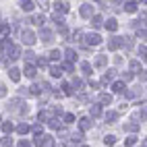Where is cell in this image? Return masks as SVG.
I'll list each match as a JSON object with an SVG mask.
<instances>
[{"instance_id": "cell-8", "label": "cell", "mask_w": 147, "mask_h": 147, "mask_svg": "<svg viewBox=\"0 0 147 147\" xmlns=\"http://www.w3.org/2000/svg\"><path fill=\"white\" fill-rule=\"evenodd\" d=\"M52 114H54V112H48V110H42V112H40V116H37V118H40L42 122H50V120H52Z\"/></svg>"}, {"instance_id": "cell-18", "label": "cell", "mask_w": 147, "mask_h": 147, "mask_svg": "<svg viewBox=\"0 0 147 147\" xmlns=\"http://www.w3.org/2000/svg\"><path fill=\"white\" fill-rule=\"evenodd\" d=\"M31 21H33L35 25H44V23H46V17H44V15H37V17H31Z\"/></svg>"}, {"instance_id": "cell-28", "label": "cell", "mask_w": 147, "mask_h": 147, "mask_svg": "<svg viewBox=\"0 0 147 147\" xmlns=\"http://www.w3.org/2000/svg\"><path fill=\"white\" fill-rule=\"evenodd\" d=\"M131 71H133V73H139V71H141V64L137 62V60H133V62H131Z\"/></svg>"}, {"instance_id": "cell-37", "label": "cell", "mask_w": 147, "mask_h": 147, "mask_svg": "<svg viewBox=\"0 0 147 147\" xmlns=\"http://www.w3.org/2000/svg\"><path fill=\"white\" fill-rule=\"evenodd\" d=\"M64 122H66V124L75 122V116H73V114H66V116H64Z\"/></svg>"}, {"instance_id": "cell-36", "label": "cell", "mask_w": 147, "mask_h": 147, "mask_svg": "<svg viewBox=\"0 0 147 147\" xmlns=\"http://www.w3.org/2000/svg\"><path fill=\"white\" fill-rule=\"evenodd\" d=\"M124 143H126V147H133V145L137 143V139H135V137H129V139H126Z\"/></svg>"}, {"instance_id": "cell-31", "label": "cell", "mask_w": 147, "mask_h": 147, "mask_svg": "<svg viewBox=\"0 0 147 147\" xmlns=\"http://www.w3.org/2000/svg\"><path fill=\"white\" fill-rule=\"evenodd\" d=\"M62 89H64V95H73V89H71V85H68V83L62 85Z\"/></svg>"}, {"instance_id": "cell-14", "label": "cell", "mask_w": 147, "mask_h": 147, "mask_svg": "<svg viewBox=\"0 0 147 147\" xmlns=\"http://www.w3.org/2000/svg\"><path fill=\"white\" fill-rule=\"evenodd\" d=\"M8 77H11L13 81H19V79H21V75H19V68H11V71H8Z\"/></svg>"}, {"instance_id": "cell-20", "label": "cell", "mask_w": 147, "mask_h": 147, "mask_svg": "<svg viewBox=\"0 0 147 147\" xmlns=\"http://www.w3.org/2000/svg\"><path fill=\"white\" fill-rule=\"evenodd\" d=\"M112 89H114L116 93H120V91H124V83H122V81H118V83H114V85H112Z\"/></svg>"}, {"instance_id": "cell-34", "label": "cell", "mask_w": 147, "mask_h": 147, "mask_svg": "<svg viewBox=\"0 0 147 147\" xmlns=\"http://www.w3.org/2000/svg\"><path fill=\"white\" fill-rule=\"evenodd\" d=\"M50 58H52V60H58V58H60V50H52L50 52Z\"/></svg>"}, {"instance_id": "cell-25", "label": "cell", "mask_w": 147, "mask_h": 147, "mask_svg": "<svg viewBox=\"0 0 147 147\" xmlns=\"http://www.w3.org/2000/svg\"><path fill=\"white\" fill-rule=\"evenodd\" d=\"M48 124H50L52 126V129H60V126H62V122L60 120H58V118H52L50 122H48Z\"/></svg>"}, {"instance_id": "cell-12", "label": "cell", "mask_w": 147, "mask_h": 147, "mask_svg": "<svg viewBox=\"0 0 147 147\" xmlns=\"http://www.w3.org/2000/svg\"><path fill=\"white\" fill-rule=\"evenodd\" d=\"M54 6H56V11H60V13H68V4L66 2H60V0H58Z\"/></svg>"}, {"instance_id": "cell-40", "label": "cell", "mask_w": 147, "mask_h": 147, "mask_svg": "<svg viewBox=\"0 0 147 147\" xmlns=\"http://www.w3.org/2000/svg\"><path fill=\"white\" fill-rule=\"evenodd\" d=\"M73 85L77 87V89H81V87H83V81H81V79H75V81H73Z\"/></svg>"}, {"instance_id": "cell-27", "label": "cell", "mask_w": 147, "mask_h": 147, "mask_svg": "<svg viewBox=\"0 0 147 147\" xmlns=\"http://www.w3.org/2000/svg\"><path fill=\"white\" fill-rule=\"evenodd\" d=\"M13 129H15L13 122H4V124H2V131H4V133H13Z\"/></svg>"}, {"instance_id": "cell-17", "label": "cell", "mask_w": 147, "mask_h": 147, "mask_svg": "<svg viewBox=\"0 0 147 147\" xmlns=\"http://www.w3.org/2000/svg\"><path fill=\"white\" fill-rule=\"evenodd\" d=\"M21 6H23V11H33V2H31V0H23V2H21Z\"/></svg>"}, {"instance_id": "cell-32", "label": "cell", "mask_w": 147, "mask_h": 147, "mask_svg": "<svg viewBox=\"0 0 147 147\" xmlns=\"http://www.w3.org/2000/svg\"><path fill=\"white\" fill-rule=\"evenodd\" d=\"M64 56L68 58V60H75V58H77V56H75V50H66V52H64Z\"/></svg>"}, {"instance_id": "cell-33", "label": "cell", "mask_w": 147, "mask_h": 147, "mask_svg": "<svg viewBox=\"0 0 147 147\" xmlns=\"http://www.w3.org/2000/svg\"><path fill=\"white\" fill-rule=\"evenodd\" d=\"M13 145V139H11V137H4V139H2V147H11Z\"/></svg>"}, {"instance_id": "cell-15", "label": "cell", "mask_w": 147, "mask_h": 147, "mask_svg": "<svg viewBox=\"0 0 147 147\" xmlns=\"http://www.w3.org/2000/svg\"><path fill=\"white\" fill-rule=\"evenodd\" d=\"M102 23H104V21H102L100 15H93V17H91V25H93V27H102Z\"/></svg>"}, {"instance_id": "cell-22", "label": "cell", "mask_w": 147, "mask_h": 147, "mask_svg": "<svg viewBox=\"0 0 147 147\" xmlns=\"http://www.w3.org/2000/svg\"><path fill=\"white\" fill-rule=\"evenodd\" d=\"M114 73H116V71L106 73V75H104V79H102V83H104V85H106V83H110V81H112V77H114Z\"/></svg>"}, {"instance_id": "cell-46", "label": "cell", "mask_w": 147, "mask_h": 147, "mask_svg": "<svg viewBox=\"0 0 147 147\" xmlns=\"http://www.w3.org/2000/svg\"><path fill=\"white\" fill-rule=\"evenodd\" d=\"M83 147H89V145H83Z\"/></svg>"}, {"instance_id": "cell-39", "label": "cell", "mask_w": 147, "mask_h": 147, "mask_svg": "<svg viewBox=\"0 0 147 147\" xmlns=\"http://www.w3.org/2000/svg\"><path fill=\"white\" fill-rule=\"evenodd\" d=\"M37 4H40V6L44 8V11H46V8H48V4H50V2H48V0H37Z\"/></svg>"}, {"instance_id": "cell-1", "label": "cell", "mask_w": 147, "mask_h": 147, "mask_svg": "<svg viewBox=\"0 0 147 147\" xmlns=\"http://www.w3.org/2000/svg\"><path fill=\"white\" fill-rule=\"evenodd\" d=\"M54 145V139L50 135H40L35 139V147H52Z\"/></svg>"}, {"instance_id": "cell-43", "label": "cell", "mask_w": 147, "mask_h": 147, "mask_svg": "<svg viewBox=\"0 0 147 147\" xmlns=\"http://www.w3.org/2000/svg\"><path fill=\"white\" fill-rule=\"evenodd\" d=\"M37 64H40V66H48V60H46V58H40V60H37Z\"/></svg>"}, {"instance_id": "cell-35", "label": "cell", "mask_w": 147, "mask_h": 147, "mask_svg": "<svg viewBox=\"0 0 147 147\" xmlns=\"http://www.w3.org/2000/svg\"><path fill=\"white\" fill-rule=\"evenodd\" d=\"M126 11H129V13H135V11H137V4H135V2H129V4H126Z\"/></svg>"}, {"instance_id": "cell-29", "label": "cell", "mask_w": 147, "mask_h": 147, "mask_svg": "<svg viewBox=\"0 0 147 147\" xmlns=\"http://www.w3.org/2000/svg\"><path fill=\"white\" fill-rule=\"evenodd\" d=\"M89 114H91V116H100V114H102V110H100V106H91V110H89Z\"/></svg>"}, {"instance_id": "cell-7", "label": "cell", "mask_w": 147, "mask_h": 147, "mask_svg": "<svg viewBox=\"0 0 147 147\" xmlns=\"http://www.w3.org/2000/svg\"><path fill=\"white\" fill-rule=\"evenodd\" d=\"M81 17H93V6L91 4H81Z\"/></svg>"}, {"instance_id": "cell-6", "label": "cell", "mask_w": 147, "mask_h": 147, "mask_svg": "<svg viewBox=\"0 0 147 147\" xmlns=\"http://www.w3.org/2000/svg\"><path fill=\"white\" fill-rule=\"evenodd\" d=\"M122 46V37H110V42H108V48L110 50H116V48Z\"/></svg>"}, {"instance_id": "cell-21", "label": "cell", "mask_w": 147, "mask_h": 147, "mask_svg": "<svg viewBox=\"0 0 147 147\" xmlns=\"http://www.w3.org/2000/svg\"><path fill=\"white\" fill-rule=\"evenodd\" d=\"M106 62H108V58H106V56H100V58L95 60V66H97V68H102V66H106Z\"/></svg>"}, {"instance_id": "cell-10", "label": "cell", "mask_w": 147, "mask_h": 147, "mask_svg": "<svg viewBox=\"0 0 147 147\" xmlns=\"http://www.w3.org/2000/svg\"><path fill=\"white\" fill-rule=\"evenodd\" d=\"M106 29H108V31H116V29H118L116 19H108V21H106Z\"/></svg>"}, {"instance_id": "cell-2", "label": "cell", "mask_w": 147, "mask_h": 147, "mask_svg": "<svg viewBox=\"0 0 147 147\" xmlns=\"http://www.w3.org/2000/svg\"><path fill=\"white\" fill-rule=\"evenodd\" d=\"M19 54H21V50H19L17 46H13V44H6V56L11 58V60H17V58H19Z\"/></svg>"}, {"instance_id": "cell-45", "label": "cell", "mask_w": 147, "mask_h": 147, "mask_svg": "<svg viewBox=\"0 0 147 147\" xmlns=\"http://www.w3.org/2000/svg\"><path fill=\"white\" fill-rule=\"evenodd\" d=\"M122 79H124V81H131V79H133V75H131V73H124Z\"/></svg>"}, {"instance_id": "cell-44", "label": "cell", "mask_w": 147, "mask_h": 147, "mask_svg": "<svg viewBox=\"0 0 147 147\" xmlns=\"http://www.w3.org/2000/svg\"><path fill=\"white\" fill-rule=\"evenodd\" d=\"M19 147H31V143H29V141H21V143H19Z\"/></svg>"}, {"instance_id": "cell-41", "label": "cell", "mask_w": 147, "mask_h": 147, "mask_svg": "<svg viewBox=\"0 0 147 147\" xmlns=\"http://www.w3.org/2000/svg\"><path fill=\"white\" fill-rule=\"evenodd\" d=\"M29 89H31V93H33V95H37V93H40V87H37V85H31Z\"/></svg>"}, {"instance_id": "cell-26", "label": "cell", "mask_w": 147, "mask_h": 147, "mask_svg": "<svg viewBox=\"0 0 147 147\" xmlns=\"http://www.w3.org/2000/svg\"><path fill=\"white\" fill-rule=\"evenodd\" d=\"M50 71H52V75H54V77H60V75H62V66H52Z\"/></svg>"}, {"instance_id": "cell-4", "label": "cell", "mask_w": 147, "mask_h": 147, "mask_svg": "<svg viewBox=\"0 0 147 147\" xmlns=\"http://www.w3.org/2000/svg\"><path fill=\"white\" fill-rule=\"evenodd\" d=\"M40 37H42L44 44H50V42L54 40V33L50 31V29H42V31H40Z\"/></svg>"}, {"instance_id": "cell-9", "label": "cell", "mask_w": 147, "mask_h": 147, "mask_svg": "<svg viewBox=\"0 0 147 147\" xmlns=\"http://www.w3.org/2000/svg\"><path fill=\"white\" fill-rule=\"evenodd\" d=\"M141 126H139V122H126L124 124V131H129V133H137Z\"/></svg>"}, {"instance_id": "cell-11", "label": "cell", "mask_w": 147, "mask_h": 147, "mask_svg": "<svg viewBox=\"0 0 147 147\" xmlns=\"http://www.w3.org/2000/svg\"><path fill=\"white\" fill-rule=\"evenodd\" d=\"M25 77L33 79V77H35V66H31V64H25Z\"/></svg>"}, {"instance_id": "cell-38", "label": "cell", "mask_w": 147, "mask_h": 147, "mask_svg": "<svg viewBox=\"0 0 147 147\" xmlns=\"http://www.w3.org/2000/svg\"><path fill=\"white\" fill-rule=\"evenodd\" d=\"M8 31H11V27H8L6 23H4V25H0V33H8Z\"/></svg>"}, {"instance_id": "cell-5", "label": "cell", "mask_w": 147, "mask_h": 147, "mask_svg": "<svg viewBox=\"0 0 147 147\" xmlns=\"http://www.w3.org/2000/svg\"><path fill=\"white\" fill-rule=\"evenodd\" d=\"M85 42H87V44H89V46H97V44H100V42H102V37H100V35H97V33H89V35H87V37H85Z\"/></svg>"}, {"instance_id": "cell-42", "label": "cell", "mask_w": 147, "mask_h": 147, "mask_svg": "<svg viewBox=\"0 0 147 147\" xmlns=\"http://www.w3.org/2000/svg\"><path fill=\"white\" fill-rule=\"evenodd\" d=\"M0 97H6V87L0 85Z\"/></svg>"}, {"instance_id": "cell-23", "label": "cell", "mask_w": 147, "mask_h": 147, "mask_svg": "<svg viewBox=\"0 0 147 147\" xmlns=\"http://www.w3.org/2000/svg\"><path fill=\"white\" fill-rule=\"evenodd\" d=\"M81 71H83L85 75H89V73H91V64H89V62H81Z\"/></svg>"}, {"instance_id": "cell-3", "label": "cell", "mask_w": 147, "mask_h": 147, "mask_svg": "<svg viewBox=\"0 0 147 147\" xmlns=\"http://www.w3.org/2000/svg\"><path fill=\"white\" fill-rule=\"evenodd\" d=\"M21 40H23V44H27V46H33V44H35V35H33V31H23V33H21Z\"/></svg>"}, {"instance_id": "cell-30", "label": "cell", "mask_w": 147, "mask_h": 147, "mask_svg": "<svg viewBox=\"0 0 147 147\" xmlns=\"http://www.w3.org/2000/svg\"><path fill=\"white\" fill-rule=\"evenodd\" d=\"M114 141H116V137H114V135H108L106 139H104V143H106V145H114Z\"/></svg>"}, {"instance_id": "cell-16", "label": "cell", "mask_w": 147, "mask_h": 147, "mask_svg": "<svg viewBox=\"0 0 147 147\" xmlns=\"http://www.w3.org/2000/svg\"><path fill=\"white\" fill-rule=\"evenodd\" d=\"M100 102H102V104H106V106H110V104H112V95L102 93V95H100Z\"/></svg>"}, {"instance_id": "cell-19", "label": "cell", "mask_w": 147, "mask_h": 147, "mask_svg": "<svg viewBox=\"0 0 147 147\" xmlns=\"http://www.w3.org/2000/svg\"><path fill=\"white\" fill-rule=\"evenodd\" d=\"M116 118H118V114H116V112H108V114H106V122H110V124H112Z\"/></svg>"}, {"instance_id": "cell-13", "label": "cell", "mask_w": 147, "mask_h": 147, "mask_svg": "<svg viewBox=\"0 0 147 147\" xmlns=\"http://www.w3.org/2000/svg\"><path fill=\"white\" fill-rule=\"evenodd\" d=\"M79 126H81L83 131H87V129H91V120H89V118H81V120H79Z\"/></svg>"}, {"instance_id": "cell-24", "label": "cell", "mask_w": 147, "mask_h": 147, "mask_svg": "<svg viewBox=\"0 0 147 147\" xmlns=\"http://www.w3.org/2000/svg\"><path fill=\"white\" fill-rule=\"evenodd\" d=\"M17 131H19V133H21V135H25V133H29V124H25V122H23V124H19V126H17Z\"/></svg>"}]
</instances>
